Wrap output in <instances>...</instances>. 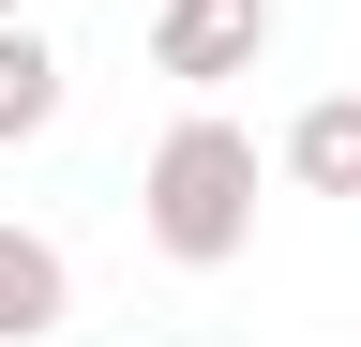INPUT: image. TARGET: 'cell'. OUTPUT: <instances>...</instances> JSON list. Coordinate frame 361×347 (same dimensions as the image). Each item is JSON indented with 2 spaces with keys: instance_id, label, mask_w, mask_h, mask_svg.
Here are the masks:
<instances>
[{
  "instance_id": "obj_1",
  "label": "cell",
  "mask_w": 361,
  "mask_h": 347,
  "mask_svg": "<svg viewBox=\"0 0 361 347\" xmlns=\"http://www.w3.org/2000/svg\"><path fill=\"white\" fill-rule=\"evenodd\" d=\"M135 227H151L166 272H226V257H256V136H241L211 91L151 136V166H135Z\"/></svg>"
},
{
  "instance_id": "obj_2",
  "label": "cell",
  "mask_w": 361,
  "mask_h": 347,
  "mask_svg": "<svg viewBox=\"0 0 361 347\" xmlns=\"http://www.w3.org/2000/svg\"><path fill=\"white\" fill-rule=\"evenodd\" d=\"M271 0H151V76H180V91H226V76L271 61Z\"/></svg>"
},
{
  "instance_id": "obj_3",
  "label": "cell",
  "mask_w": 361,
  "mask_h": 347,
  "mask_svg": "<svg viewBox=\"0 0 361 347\" xmlns=\"http://www.w3.org/2000/svg\"><path fill=\"white\" fill-rule=\"evenodd\" d=\"M61 317H75L61 242H45V227H0V347H30V332H61Z\"/></svg>"
},
{
  "instance_id": "obj_4",
  "label": "cell",
  "mask_w": 361,
  "mask_h": 347,
  "mask_svg": "<svg viewBox=\"0 0 361 347\" xmlns=\"http://www.w3.org/2000/svg\"><path fill=\"white\" fill-rule=\"evenodd\" d=\"M286 182L301 196H361V91H316L286 121Z\"/></svg>"
},
{
  "instance_id": "obj_5",
  "label": "cell",
  "mask_w": 361,
  "mask_h": 347,
  "mask_svg": "<svg viewBox=\"0 0 361 347\" xmlns=\"http://www.w3.org/2000/svg\"><path fill=\"white\" fill-rule=\"evenodd\" d=\"M45 121H61V46H45L30 16H0V151L45 136Z\"/></svg>"
},
{
  "instance_id": "obj_6",
  "label": "cell",
  "mask_w": 361,
  "mask_h": 347,
  "mask_svg": "<svg viewBox=\"0 0 361 347\" xmlns=\"http://www.w3.org/2000/svg\"><path fill=\"white\" fill-rule=\"evenodd\" d=\"M0 16H30V0H0Z\"/></svg>"
}]
</instances>
